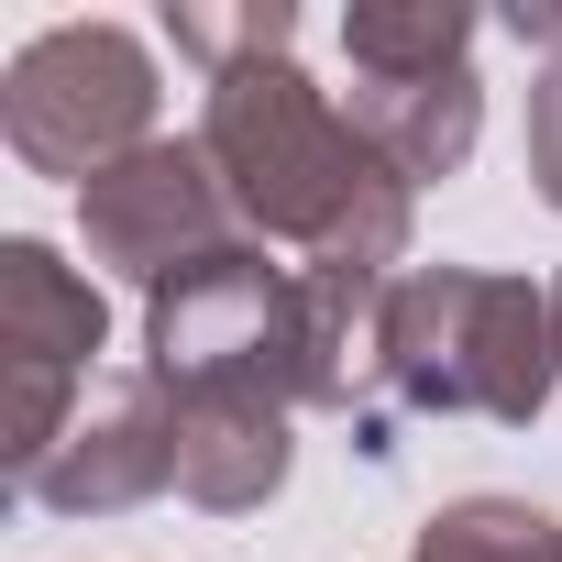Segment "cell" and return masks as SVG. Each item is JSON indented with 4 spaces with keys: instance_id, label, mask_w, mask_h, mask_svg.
Returning a JSON list of instances; mask_svg holds the SVG:
<instances>
[{
    "instance_id": "6da1fadb",
    "label": "cell",
    "mask_w": 562,
    "mask_h": 562,
    "mask_svg": "<svg viewBox=\"0 0 562 562\" xmlns=\"http://www.w3.org/2000/svg\"><path fill=\"white\" fill-rule=\"evenodd\" d=\"M199 144L243 210L254 243H299L310 276H342V288H397V254H408V177L364 144V122L310 89L288 56L232 67L210 78Z\"/></svg>"
},
{
    "instance_id": "7a4b0ae2",
    "label": "cell",
    "mask_w": 562,
    "mask_h": 562,
    "mask_svg": "<svg viewBox=\"0 0 562 562\" xmlns=\"http://www.w3.org/2000/svg\"><path fill=\"white\" fill-rule=\"evenodd\" d=\"M562 375V321L529 276L408 265L375 310V408L397 419H540Z\"/></svg>"
},
{
    "instance_id": "3957f363",
    "label": "cell",
    "mask_w": 562,
    "mask_h": 562,
    "mask_svg": "<svg viewBox=\"0 0 562 562\" xmlns=\"http://www.w3.org/2000/svg\"><path fill=\"white\" fill-rule=\"evenodd\" d=\"M0 144L34 177H111L155 144V56L122 23H56L0 67Z\"/></svg>"
},
{
    "instance_id": "277c9868",
    "label": "cell",
    "mask_w": 562,
    "mask_h": 562,
    "mask_svg": "<svg viewBox=\"0 0 562 562\" xmlns=\"http://www.w3.org/2000/svg\"><path fill=\"white\" fill-rule=\"evenodd\" d=\"M111 353V310L78 265H56V243H0V452H12V485L67 441V419L89 408Z\"/></svg>"
},
{
    "instance_id": "5b68a950",
    "label": "cell",
    "mask_w": 562,
    "mask_h": 562,
    "mask_svg": "<svg viewBox=\"0 0 562 562\" xmlns=\"http://www.w3.org/2000/svg\"><path fill=\"white\" fill-rule=\"evenodd\" d=\"M78 232H89V265L133 276L144 299L177 288L188 265L254 243L243 210H232V188H221V166H210V144H177V133H155L144 155H122L111 177H89L78 188Z\"/></svg>"
},
{
    "instance_id": "8992f818",
    "label": "cell",
    "mask_w": 562,
    "mask_h": 562,
    "mask_svg": "<svg viewBox=\"0 0 562 562\" xmlns=\"http://www.w3.org/2000/svg\"><path fill=\"white\" fill-rule=\"evenodd\" d=\"M166 485H177V397L155 364H111L89 386V408L67 419V441L23 474V496L56 518H122Z\"/></svg>"
},
{
    "instance_id": "52a82bcc",
    "label": "cell",
    "mask_w": 562,
    "mask_h": 562,
    "mask_svg": "<svg viewBox=\"0 0 562 562\" xmlns=\"http://www.w3.org/2000/svg\"><path fill=\"white\" fill-rule=\"evenodd\" d=\"M177 397V496L243 518L288 485V408L232 397V386H166Z\"/></svg>"
},
{
    "instance_id": "ba28073f",
    "label": "cell",
    "mask_w": 562,
    "mask_h": 562,
    "mask_svg": "<svg viewBox=\"0 0 562 562\" xmlns=\"http://www.w3.org/2000/svg\"><path fill=\"white\" fill-rule=\"evenodd\" d=\"M342 111L364 122V144L408 188H430V177H463V155L485 133V78L474 67H441V78H353Z\"/></svg>"
},
{
    "instance_id": "9c48e42d",
    "label": "cell",
    "mask_w": 562,
    "mask_h": 562,
    "mask_svg": "<svg viewBox=\"0 0 562 562\" xmlns=\"http://www.w3.org/2000/svg\"><path fill=\"white\" fill-rule=\"evenodd\" d=\"M474 12L463 0H353L342 12V56L353 78H441V67H474Z\"/></svg>"
},
{
    "instance_id": "30bf717a",
    "label": "cell",
    "mask_w": 562,
    "mask_h": 562,
    "mask_svg": "<svg viewBox=\"0 0 562 562\" xmlns=\"http://www.w3.org/2000/svg\"><path fill=\"white\" fill-rule=\"evenodd\" d=\"M408 562H562V518L529 496H452Z\"/></svg>"
},
{
    "instance_id": "8fae6325",
    "label": "cell",
    "mask_w": 562,
    "mask_h": 562,
    "mask_svg": "<svg viewBox=\"0 0 562 562\" xmlns=\"http://www.w3.org/2000/svg\"><path fill=\"white\" fill-rule=\"evenodd\" d=\"M166 45H177L188 67L232 78V67L288 56V45H299V12H288V0H232V12H210V0H177V12H166Z\"/></svg>"
},
{
    "instance_id": "7c38bea8",
    "label": "cell",
    "mask_w": 562,
    "mask_h": 562,
    "mask_svg": "<svg viewBox=\"0 0 562 562\" xmlns=\"http://www.w3.org/2000/svg\"><path fill=\"white\" fill-rule=\"evenodd\" d=\"M529 177H540V199L562 210V56L529 78Z\"/></svg>"
},
{
    "instance_id": "4fadbf2b",
    "label": "cell",
    "mask_w": 562,
    "mask_h": 562,
    "mask_svg": "<svg viewBox=\"0 0 562 562\" xmlns=\"http://www.w3.org/2000/svg\"><path fill=\"white\" fill-rule=\"evenodd\" d=\"M507 34H518V45H540V67H551V56H562V0H518Z\"/></svg>"
},
{
    "instance_id": "5bb4252c",
    "label": "cell",
    "mask_w": 562,
    "mask_h": 562,
    "mask_svg": "<svg viewBox=\"0 0 562 562\" xmlns=\"http://www.w3.org/2000/svg\"><path fill=\"white\" fill-rule=\"evenodd\" d=\"M551 321H562V276H551Z\"/></svg>"
}]
</instances>
